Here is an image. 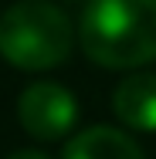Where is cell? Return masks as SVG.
<instances>
[{
  "label": "cell",
  "mask_w": 156,
  "mask_h": 159,
  "mask_svg": "<svg viewBox=\"0 0 156 159\" xmlns=\"http://www.w3.org/2000/svg\"><path fill=\"white\" fill-rule=\"evenodd\" d=\"M78 41L98 68L122 71L156 61V0H88Z\"/></svg>",
  "instance_id": "1"
},
{
  "label": "cell",
  "mask_w": 156,
  "mask_h": 159,
  "mask_svg": "<svg viewBox=\"0 0 156 159\" xmlns=\"http://www.w3.org/2000/svg\"><path fill=\"white\" fill-rule=\"evenodd\" d=\"M64 159H146V156L132 135L112 125H92L64 146Z\"/></svg>",
  "instance_id": "5"
},
{
  "label": "cell",
  "mask_w": 156,
  "mask_h": 159,
  "mask_svg": "<svg viewBox=\"0 0 156 159\" xmlns=\"http://www.w3.org/2000/svg\"><path fill=\"white\" fill-rule=\"evenodd\" d=\"M17 119L37 142H58L78 122V102L58 81H34L17 102Z\"/></svg>",
  "instance_id": "3"
},
{
  "label": "cell",
  "mask_w": 156,
  "mask_h": 159,
  "mask_svg": "<svg viewBox=\"0 0 156 159\" xmlns=\"http://www.w3.org/2000/svg\"><path fill=\"white\" fill-rule=\"evenodd\" d=\"M7 159H48V156L37 152V149H21V152H14V156H7Z\"/></svg>",
  "instance_id": "6"
},
{
  "label": "cell",
  "mask_w": 156,
  "mask_h": 159,
  "mask_svg": "<svg viewBox=\"0 0 156 159\" xmlns=\"http://www.w3.org/2000/svg\"><path fill=\"white\" fill-rule=\"evenodd\" d=\"M116 119L139 132H156V75L136 71L112 92Z\"/></svg>",
  "instance_id": "4"
},
{
  "label": "cell",
  "mask_w": 156,
  "mask_h": 159,
  "mask_svg": "<svg viewBox=\"0 0 156 159\" xmlns=\"http://www.w3.org/2000/svg\"><path fill=\"white\" fill-rule=\"evenodd\" d=\"M71 20L51 0H17L0 14V58L21 71H48L68 61Z\"/></svg>",
  "instance_id": "2"
}]
</instances>
